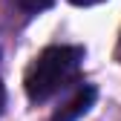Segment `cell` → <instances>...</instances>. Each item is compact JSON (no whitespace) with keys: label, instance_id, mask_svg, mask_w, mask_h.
Returning <instances> with one entry per match:
<instances>
[{"label":"cell","instance_id":"6da1fadb","mask_svg":"<svg viewBox=\"0 0 121 121\" xmlns=\"http://www.w3.org/2000/svg\"><path fill=\"white\" fill-rule=\"evenodd\" d=\"M84 46H69V43H58V46H46L32 64H29L23 75V89L32 104L49 101L55 92H60L75 75H78L84 64Z\"/></svg>","mask_w":121,"mask_h":121},{"label":"cell","instance_id":"7a4b0ae2","mask_svg":"<svg viewBox=\"0 0 121 121\" xmlns=\"http://www.w3.org/2000/svg\"><path fill=\"white\" fill-rule=\"evenodd\" d=\"M95 98H98V86H95V84H81V86L52 112V121H78L81 115H86L89 110H92Z\"/></svg>","mask_w":121,"mask_h":121},{"label":"cell","instance_id":"3957f363","mask_svg":"<svg viewBox=\"0 0 121 121\" xmlns=\"http://www.w3.org/2000/svg\"><path fill=\"white\" fill-rule=\"evenodd\" d=\"M17 6L29 14H40V12H46L55 6V0H17Z\"/></svg>","mask_w":121,"mask_h":121},{"label":"cell","instance_id":"277c9868","mask_svg":"<svg viewBox=\"0 0 121 121\" xmlns=\"http://www.w3.org/2000/svg\"><path fill=\"white\" fill-rule=\"evenodd\" d=\"M72 6H81V9H86V6H98V3H104V0H69Z\"/></svg>","mask_w":121,"mask_h":121},{"label":"cell","instance_id":"5b68a950","mask_svg":"<svg viewBox=\"0 0 121 121\" xmlns=\"http://www.w3.org/2000/svg\"><path fill=\"white\" fill-rule=\"evenodd\" d=\"M3 107H6V86H3V81H0V112H3Z\"/></svg>","mask_w":121,"mask_h":121}]
</instances>
